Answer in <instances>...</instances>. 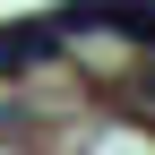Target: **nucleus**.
<instances>
[{
	"label": "nucleus",
	"instance_id": "1",
	"mask_svg": "<svg viewBox=\"0 0 155 155\" xmlns=\"http://www.w3.org/2000/svg\"><path fill=\"white\" fill-rule=\"evenodd\" d=\"M61 52V26H17V35H0V78H17V69H35V61H52Z\"/></svg>",
	"mask_w": 155,
	"mask_h": 155
}]
</instances>
